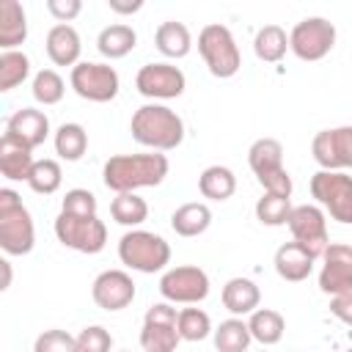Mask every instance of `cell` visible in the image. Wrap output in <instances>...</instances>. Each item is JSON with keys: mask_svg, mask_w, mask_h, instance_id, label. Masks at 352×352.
Listing matches in <instances>:
<instances>
[{"mask_svg": "<svg viewBox=\"0 0 352 352\" xmlns=\"http://www.w3.org/2000/svg\"><path fill=\"white\" fill-rule=\"evenodd\" d=\"M170 165L162 151L148 154H116L102 168V182L113 192L140 190V187H157L165 182Z\"/></svg>", "mask_w": 352, "mask_h": 352, "instance_id": "obj_1", "label": "cell"}, {"mask_svg": "<svg viewBox=\"0 0 352 352\" xmlns=\"http://www.w3.org/2000/svg\"><path fill=\"white\" fill-rule=\"evenodd\" d=\"M129 132L146 148L173 151L184 140V121L168 104L151 102V104H143V107L135 110V116L129 121Z\"/></svg>", "mask_w": 352, "mask_h": 352, "instance_id": "obj_2", "label": "cell"}, {"mask_svg": "<svg viewBox=\"0 0 352 352\" xmlns=\"http://www.w3.org/2000/svg\"><path fill=\"white\" fill-rule=\"evenodd\" d=\"M36 245V226L19 192L0 190V248L6 256H28Z\"/></svg>", "mask_w": 352, "mask_h": 352, "instance_id": "obj_3", "label": "cell"}, {"mask_svg": "<svg viewBox=\"0 0 352 352\" xmlns=\"http://www.w3.org/2000/svg\"><path fill=\"white\" fill-rule=\"evenodd\" d=\"M118 258L135 272L154 275L170 264V245L154 231L132 228L118 239Z\"/></svg>", "mask_w": 352, "mask_h": 352, "instance_id": "obj_4", "label": "cell"}, {"mask_svg": "<svg viewBox=\"0 0 352 352\" xmlns=\"http://www.w3.org/2000/svg\"><path fill=\"white\" fill-rule=\"evenodd\" d=\"M198 52H201L206 69L212 72V77H220V80L234 77L242 66V55H239V47L234 41V33L220 22H209L201 28Z\"/></svg>", "mask_w": 352, "mask_h": 352, "instance_id": "obj_5", "label": "cell"}, {"mask_svg": "<svg viewBox=\"0 0 352 352\" xmlns=\"http://www.w3.org/2000/svg\"><path fill=\"white\" fill-rule=\"evenodd\" d=\"M248 165L267 192L292 195V176L283 168V146L275 138H258L248 148Z\"/></svg>", "mask_w": 352, "mask_h": 352, "instance_id": "obj_6", "label": "cell"}, {"mask_svg": "<svg viewBox=\"0 0 352 352\" xmlns=\"http://www.w3.org/2000/svg\"><path fill=\"white\" fill-rule=\"evenodd\" d=\"M55 236L63 248L94 256V253H102L104 245H107V226L99 220V214L60 212L55 217Z\"/></svg>", "mask_w": 352, "mask_h": 352, "instance_id": "obj_7", "label": "cell"}, {"mask_svg": "<svg viewBox=\"0 0 352 352\" xmlns=\"http://www.w3.org/2000/svg\"><path fill=\"white\" fill-rule=\"evenodd\" d=\"M311 195L333 220L352 226V176L346 170H316L311 176Z\"/></svg>", "mask_w": 352, "mask_h": 352, "instance_id": "obj_8", "label": "cell"}, {"mask_svg": "<svg viewBox=\"0 0 352 352\" xmlns=\"http://www.w3.org/2000/svg\"><path fill=\"white\" fill-rule=\"evenodd\" d=\"M69 82L74 88V94L85 102H113L118 96V88H121V80H118V72L110 66V63H91V60H80L72 66V74H69Z\"/></svg>", "mask_w": 352, "mask_h": 352, "instance_id": "obj_9", "label": "cell"}, {"mask_svg": "<svg viewBox=\"0 0 352 352\" xmlns=\"http://www.w3.org/2000/svg\"><path fill=\"white\" fill-rule=\"evenodd\" d=\"M336 47V25L324 16H305L289 33V50L300 60H322Z\"/></svg>", "mask_w": 352, "mask_h": 352, "instance_id": "obj_10", "label": "cell"}, {"mask_svg": "<svg viewBox=\"0 0 352 352\" xmlns=\"http://www.w3.org/2000/svg\"><path fill=\"white\" fill-rule=\"evenodd\" d=\"M160 294L165 300H170L173 305L176 302H182V305L204 302L209 297V275L195 264L170 267L160 278Z\"/></svg>", "mask_w": 352, "mask_h": 352, "instance_id": "obj_11", "label": "cell"}, {"mask_svg": "<svg viewBox=\"0 0 352 352\" xmlns=\"http://www.w3.org/2000/svg\"><path fill=\"white\" fill-rule=\"evenodd\" d=\"M179 311L173 308L170 300L157 302L146 311L143 316V330H140V346L146 352H173L182 341L179 336Z\"/></svg>", "mask_w": 352, "mask_h": 352, "instance_id": "obj_12", "label": "cell"}, {"mask_svg": "<svg viewBox=\"0 0 352 352\" xmlns=\"http://www.w3.org/2000/svg\"><path fill=\"white\" fill-rule=\"evenodd\" d=\"M292 236L314 256V258H322L324 248L330 245V234H327V214L322 206H314V204H300V206H292V214L286 220Z\"/></svg>", "mask_w": 352, "mask_h": 352, "instance_id": "obj_13", "label": "cell"}, {"mask_svg": "<svg viewBox=\"0 0 352 352\" xmlns=\"http://www.w3.org/2000/svg\"><path fill=\"white\" fill-rule=\"evenodd\" d=\"M135 88L146 99H176L187 88V77L173 63H146L135 74Z\"/></svg>", "mask_w": 352, "mask_h": 352, "instance_id": "obj_14", "label": "cell"}, {"mask_svg": "<svg viewBox=\"0 0 352 352\" xmlns=\"http://www.w3.org/2000/svg\"><path fill=\"white\" fill-rule=\"evenodd\" d=\"M311 154L319 168L349 170L352 168V126L322 129L311 140Z\"/></svg>", "mask_w": 352, "mask_h": 352, "instance_id": "obj_15", "label": "cell"}, {"mask_svg": "<svg viewBox=\"0 0 352 352\" xmlns=\"http://www.w3.org/2000/svg\"><path fill=\"white\" fill-rule=\"evenodd\" d=\"M319 289L324 294L352 292V245L330 242L322 253L319 270Z\"/></svg>", "mask_w": 352, "mask_h": 352, "instance_id": "obj_16", "label": "cell"}, {"mask_svg": "<svg viewBox=\"0 0 352 352\" xmlns=\"http://www.w3.org/2000/svg\"><path fill=\"white\" fill-rule=\"evenodd\" d=\"M91 297L102 311H124L135 300V280L124 270H104L94 278Z\"/></svg>", "mask_w": 352, "mask_h": 352, "instance_id": "obj_17", "label": "cell"}, {"mask_svg": "<svg viewBox=\"0 0 352 352\" xmlns=\"http://www.w3.org/2000/svg\"><path fill=\"white\" fill-rule=\"evenodd\" d=\"M3 135L16 140V143H22V146H28V148H38L50 135V118L36 107H22L6 121V132Z\"/></svg>", "mask_w": 352, "mask_h": 352, "instance_id": "obj_18", "label": "cell"}, {"mask_svg": "<svg viewBox=\"0 0 352 352\" xmlns=\"http://www.w3.org/2000/svg\"><path fill=\"white\" fill-rule=\"evenodd\" d=\"M44 47H47V58L55 66H74V63H80L82 41H80V33L69 22H58L55 28H50Z\"/></svg>", "mask_w": 352, "mask_h": 352, "instance_id": "obj_19", "label": "cell"}, {"mask_svg": "<svg viewBox=\"0 0 352 352\" xmlns=\"http://www.w3.org/2000/svg\"><path fill=\"white\" fill-rule=\"evenodd\" d=\"M314 256L294 239V242H286V245H280L278 250H275V272L283 278V280H289V283H300V280H305L308 275H311V270H314Z\"/></svg>", "mask_w": 352, "mask_h": 352, "instance_id": "obj_20", "label": "cell"}, {"mask_svg": "<svg viewBox=\"0 0 352 352\" xmlns=\"http://www.w3.org/2000/svg\"><path fill=\"white\" fill-rule=\"evenodd\" d=\"M220 300H223L228 314L250 316L258 308V302H261V292H258V286L250 278H231V280H226Z\"/></svg>", "mask_w": 352, "mask_h": 352, "instance_id": "obj_21", "label": "cell"}, {"mask_svg": "<svg viewBox=\"0 0 352 352\" xmlns=\"http://www.w3.org/2000/svg\"><path fill=\"white\" fill-rule=\"evenodd\" d=\"M33 148L11 140V138H0V173L11 182H28L30 168H33Z\"/></svg>", "mask_w": 352, "mask_h": 352, "instance_id": "obj_22", "label": "cell"}, {"mask_svg": "<svg viewBox=\"0 0 352 352\" xmlns=\"http://www.w3.org/2000/svg\"><path fill=\"white\" fill-rule=\"evenodd\" d=\"M28 38V14L19 0H0V47L16 50Z\"/></svg>", "mask_w": 352, "mask_h": 352, "instance_id": "obj_23", "label": "cell"}, {"mask_svg": "<svg viewBox=\"0 0 352 352\" xmlns=\"http://www.w3.org/2000/svg\"><path fill=\"white\" fill-rule=\"evenodd\" d=\"M154 44H157V50H160L165 58L179 60V58L190 55V50H192V36H190V30H187L184 22L168 19V22H162V25L157 28Z\"/></svg>", "mask_w": 352, "mask_h": 352, "instance_id": "obj_24", "label": "cell"}, {"mask_svg": "<svg viewBox=\"0 0 352 352\" xmlns=\"http://www.w3.org/2000/svg\"><path fill=\"white\" fill-rule=\"evenodd\" d=\"M212 226V209L201 201H190L182 204L173 214H170V228L179 236H201L206 228Z\"/></svg>", "mask_w": 352, "mask_h": 352, "instance_id": "obj_25", "label": "cell"}, {"mask_svg": "<svg viewBox=\"0 0 352 352\" xmlns=\"http://www.w3.org/2000/svg\"><path fill=\"white\" fill-rule=\"evenodd\" d=\"M198 190L209 201H228L236 192V176L226 165H209L198 176Z\"/></svg>", "mask_w": 352, "mask_h": 352, "instance_id": "obj_26", "label": "cell"}, {"mask_svg": "<svg viewBox=\"0 0 352 352\" xmlns=\"http://www.w3.org/2000/svg\"><path fill=\"white\" fill-rule=\"evenodd\" d=\"M135 44H138V33L129 25H121V22L118 25H107L96 38V50L107 60H118V58L129 55L135 50Z\"/></svg>", "mask_w": 352, "mask_h": 352, "instance_id": "obj_27", "label": "cell"}, {"mask_svg": "<svg viewBox=\"0 0 352 352\" xmlns=\"http://www.w3.org/2000/svg\"><path fill=\"white\" fill-rule=\"evenodd\" d=\"M253 52L264 63L283 60V55L289 52V36H286V30L280 25H275V22L258 28L256 30V38H253Z\"/></svg>", "mask_w": 352, "mask_h": 352, "instance_id": "obj_28", "label": "cell"}, {"mask_svg": "<svg viewBox=\"0 0 352 352\" xmlns=\"http://www.w3.org/2000/svg\"><path fill=\"white\" fill-rule=\"evenodd\" d=\"M88 151V132L82 124H60L55 129V154L66 162H77L82 160V154Z\"/></svg>", "mask_w": 352, "mask_h": 352, "instance_id": "obj_29", "label": "cell"}, {"mask_svg": "<svg viewBox=\"0 0 352 352\" xmlns=\"http://www.w3.org/2000/svg\"><path fill=\"white\" fill-rule=\"evenodd\" d=\"M248 327H250V336L253 341L264 344V346H272L283 338V330H286V322L278 311L272 308H256L248 319Z\"/></svg>", "mask_w": 352, "mask_h": 352, "instance_id": "obj_30", "label": "cell"}, {"mask_svg": "<svg viewBox=\"0 0 352 352\" xmlns=\"http://www.w3.org/2000/svg\"><path fill=\"white\" fill-rule=\"evenodd\" d=\"M110 217L118 223V226H140L146 217H148V204L135 192V190H126V192H116V198L110 201Z\"/></svg>", "mask_w": 352, "mask_h": 352, "instance_id": "obj_31", "label": "cell"}, {"mask_svg": "<svg viewBox=\"0 0 352 352\" xmlns=\"http://www.w3.org/2000/svg\"><path fill=\"white\" fill-rule=\"evenodd\" d=\"M250 341H253V336H250L248 322H242V316H231V319L220 322L214 330V346L220 352H245L250 346Z\"/></svg>", "mask_w": 352, "mask_h": 352, "instance_id": "obj_32", "label": "cell"}, {"mask_svg": "<svg viewBox=\"0 0 352 352\" xmlns=\"http://www.w3.org/2000/svg\"><path fill=\"white\" fill-rule=\"evenodd\" d=\"M30 74V58L19 50H3L0 52V91H14L22 85Z\"/></svg>", "mask_w": 352, "mask_h": 352, "instance_id": "obj_33", "label": "cell"}, {"mask_svg": "<svg viewBox=\"0 0 352 352\" xmlns=\"http://www.w3.org/2000/svg\"><path fill=\"white\" fill-rule=\"evenodd\" d=\"M292 214V195H280V192H267L256 201V220L261 226H286Z\"/></svg>", "mask_w": 352, "mask_h": 352, "instance_id": "obj_34", "label": "cell"}, {"mask_svg": "<svg viewBox=\"0 0 352 352\" xmlns=\"http://www.w3.org/2000/svg\"><path fill=\"white\" fill-rule=\"evenodd\" d=\"M30 94L38 104H58L66 94V82L63 77L55 72V69H41L33 74V85H30Z\"/></svg>", "mask_w": 352, "mask_h": 352, "instance_id": "obj_35", "label": "cell"}, {"mask_svg": "<svg viewBox=\"0 0 352 352\" xmlns=\"http://www.w3.org/2000/svg\"><path fill=\"white\" fill-rule=\"evenodd\" d=\"M63 182V170L58 160H36L28 176V187L38 195H52Z\"/></svg>", "mask_w": 352, "mask_h": 352, "instance_id": "obj_36", "label": "cell"}, {"mask_svg": "<svg viewBox=\"0 0 352 352\" xmlns=\"http://www.w3.org/2000/svg\"><path fill=\"white\" fill-rule=\"evenodd\" d=\"M176 327H179L182 341H204L212 333V319L201 308H182Z\"/></svg>", "mask_w": 352, "mask_h": 352, "instance_id": "obj_37", "label": "cell"}, {"mask_svg": "<svg viewBox=\"0 0 352 352\" xmlns=\"http://www.w3.org/2000/svg\"><path fill=\"white\" fill-rule=\"evenodd\" d=\"M33 352H77V338L66 330H44L36 338Z\"/></svg>", "mask_w": 352, "mask_h": 352, "instance_id": "obj_38", "label": "cell"}, {"mask_svg": "<svg viewBox=\"0 0 352 352\" xmlns=\"http://www.w3.org/2000/svg\"><path fill=\"white\" fill-rule=\"evenodd\" d=\"M60 212H69V214H96V195L91 190H82V187L66 190V195L60 201Z\"/></svg>", "mask_w": 352, "mask_h": 352, "instance_id": "obj_39", "label": "cell"}, {"mask_svg": "<svg viewBox=\"0 0 352 352\" xmlns=\"http://www.w3.org/2000/svg\"><path fill=\"white\" fill-rule=\"evenodd\" d=\"M110 346H113V338L102 324L82 327L77 336V352H107Z\"/></svg>", "mask_w": 352, "mask_h": 352, "instance_id": "obj_40", "label": "cell"}, {"mask_svg": "<svg viewBox=\"0 0 352 352\" xmlns=\"http://www.w3.org/2000/svg\"><path fill=\"white\" fill-rule=\"evenodd\" d=\"M47 11H50L58 22H72V19L80 16L82 0H47Z\"/></svg>", "mask_w": 352, "mask_h": 352, "instance_id": "obj_41", "label": "cell"}, {"mask_svg": "<svg viewBox=\"0 0 352 352\" xmlns=\"http://www.w3.org/2000/svg\"><path fill=\"white\" fill-rule=\"evenodd\" d=\"M330 314H333L336 319H341L344 324L352 327V292L330 294Z\"/></svg>", "mask_w": 352, "mask_h": 352, "instance_id": "obj_42", "label": "cell"}, {"mask_svg": "<svg viewBox=\"0 0 352 352\" xmlns=\"http://www.w3.org/2000/svg\"><path fill=\"white\" fill-rule=\"evenodd\" d=\"M143 3H146V0H107L110 11H116L118 16H132V14H138V11L143 8Z\"/></svg>", "mask_w": 352, "mask_h": 352, "instance_id": "obj_43", "label": "cell"}, {"mask_svg": "<svg viewBox=\"0 0 352 352\" xmlns=\"http://www.w3.org/2000/svg\"><path fill=\"white\" fill-rule=\"evenodd\" d=\"M0 270H3V283H0V289L6 292V289L11 286V261L3 258V261H0Z\"/></svg>", "mask_w": 352, "mask_h": 352, "instance_id": "obj_44", "label": "cell"}]
</instances>
